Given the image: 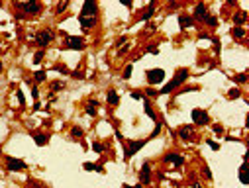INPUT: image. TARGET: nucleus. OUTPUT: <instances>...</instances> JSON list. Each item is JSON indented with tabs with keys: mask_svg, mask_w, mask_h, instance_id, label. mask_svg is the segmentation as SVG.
<instances>
[{
	"mask_svg": "<svg viewBox=\"0 0 249 188\" xmlns=\"http://www.w3.org/2000/svg\"><path fill=\"white\" fill-rule=\"evenodd\" d=\"M186 78H189V70H186V69H181V70H178V73L175 74V78H173V81L169 82V84H165V86L161 88V92H163V94H169V92L173 90V88L181 86V84L185 82Z\"/></svg>",
	"mask_w": 249,
	"mask_h": 188,
	"instance_id": "obj_1",
	"label": "nucleus"
},
{
	"mask_svg": "<svg viewBox=\"0 0 249 188\" xmlns=\"http://www.w3.org/2000/svg\"><path fill=\"white\" fill-rule=\"evenodd\" d=\"M165 81V70L163 69H149L147 70V82L149 84H161Z\"/></svg>",
	"mask_w": 249,
	"mask_h": 188,
	"instance_id": "obj_2",
	"label": "nucleus"
},
{
	"mask_svg": "<svg viewBox=\"0 0 249 188\" xmlns=\"http://www.w3.org/2000/svg\"><path fill=\"white\" fill-rule=\"evenodd\" d=\"M51 39H53V31L51 30H43V31H37L35 34V43L39 47H45Z\"/></svg>",
	"mask_w": 249,
	"mask_h": 188,
	"instance_id": "obj_3",
	"label": "nucleus"
},
{
	"mask_svg": "<svg viewBox=\"0 0 249 188\" xmlns=\"http://www.w3.org/2000/svg\"><path fill=\"white\" fill-rule=\"evenodd\" d=\"M65 47L67 49H73V51H81L84 43L81 37H75V35H67V39H65Z\"/></svg>",
	"mask_w": 249,
	"mask_h": 188,
	"instance_id": "obj_4",
	"label": "nucleus"
},
{
	"mask_svg": "<svg viewBox=\"0 0 249 188\" xmlns=\"http://www.w3.org/2000/svg\"><path fill=\"white\" fill-rule=\"evenodd\" d=\"M27 164L22 159H14V157H6V168L8 171H24Z\"/></svg>",
	"mask_w": 249,
	"mask_h": 188,
	"instance_id": "obj_5",
	"label": "nucleus"
},
{
	"mask_svg": "<svg viewBox=\"0 0 249 188\" xmlns=\"http://www.w3.org/2000/svg\"><path fill=\"white\" fill-rule=\"evenodd\" d=\"M18 8H22L26 14H39L41 10V6H39V2H18L16 4Z\"/></svg>",
	"mask_w": 249,
	"mask_h": 188,
	"instance_id": "obj_6",
	"label": "nucleus"
},
{
	"mask_svg": "<svg viewBox=\"0 0 249 188\" xmlns=\"http://www.w3.org/2000/svg\"><path fill=\"white\" fill-rule=\"evenodd\" d=\"M192 120H194V124L204 125V124H208V121H210V118H208V114H206L204 110H200V108H194V110H192Z\"/></svg>",
	"mask_w": 249,
	"mask_h": 188,
	"instance_id": "obj_7",
	"label": "nucleus"
},
{
	"mask_svg": "<svg viewBox=\"0 0 249 188\" xmlns=\"http://www.w3.org/2000/svg\"><path fill=\"white\" fill-rule=\"evenodd\" d=\"M96 12H98V6H96V2H92V0H86V2L82 4L81 16H92V18H94V16H96Z\"/></svg>",
	"mask_w": 249,
	"mask_h": 188,
	"instance_id": "obj_8",
	"label": "nucleus"
},
{
	"mask_svg": "<svg viewBox=\"0 0 249 188\" xmlns=\"http://www.w3.org/2000/svg\"><path fill=\"white\" fill-rule=\"evenodd\" d=\"M143 145H145L143 139H139V141H130V143H128V149H126V157H131V155H134L135 151H139Z\"/></svg>",
	"mask_w": 249,
	"mask_h": 188,
	"instance_id": "obj_9",
	"label": "nucleus"
},
{
	"mask_svg": "<svg viewBox=\"0 0 249 188\" xmlns=\"http://www.w3.org/2000/svg\"><path fill=\"white\" fill-rule=\"evenodd\" d=\"M165 161L177 164V167H182V164H185V157H182V155H177V153H169V155H165Z\"/></svg>",
	"mask_w": 249,
	"mask_h": 188,
	"instance_id": "obj_10",
	"label": "nucleus"
},
{
	"mask_svg": "<svg viewBox=\"0 0 249 188\" xmlns=\"http://www.w3.org/2000/svg\"><path fill=\"white\" fill-rule=\"evenodd\" d=\"M139 178H141V184H149V182H151V168H149V163H143Z\"/></svg>",
	"mask_w": 249,
	"mask_h": 188,
	"instance_id": "obj_11",
	"label": "nucleus"
},
{
	"mask_svg": "<svg viewBox=\"0 0 249 188\" xmlns=\"http://www.w3.org/2000/svg\"><path fill=\"white\" fill-rule=\"evenodd\" d=\"M79 22H81V26L84 27V30H88V27H92L96 24V18H92V16H79Z\"/></svg>",
	"mask_w": 249,
	"mask_h": 188,
	"instance_id": "obj_12",
	"label": "nucleus"
},
{
	"mask_svg": "<svg viewBox=\"0 0 249 188\" xmlns=\"http://www.w3.org/2000/svg\"><path fill=\"white\" fill-rule=\"evenodd\" d=\"M192 18H196V20H204L206 18V6L202 2H198L196 4V8H194V16Z\"/></svg>",
	"mask_w": 249,
	"mask_h": 188,
	"instance_id": "obj_13",
	"label": "nucleus"
},
{
	"mask_svg": "<svg viewBox=\"0 0 249 188\" xmlns=\"http://www.w3.org/2000/svg\"><path fill=\"white\" fill-rule=\"evenodd\" d=\"M192 16H186V14H182V16H178V26H181V30H185V27H190L192 26Z\"/></svg>",
	"mask_w": 249,
	"mask_h": 188,
	"instance_id": "obj_14",
	"label": "nucleus"
},
{
	"mask_svg": "<svg viewBox=\"0 0 249 188\" xmlns=\"http://www.w3.org/2000/svg\"><path fill=\"white\" fill-rule=\"evenodd\" d=\"M106 100H108V104L116 106V104L120 102V98H118V94H116V90H108V94H106Z\"/></svg>",
	"mask_w": 249,
	"mask_h": 188,
	"instance_id": "obj_15",
	"label": "nucleus"
},
{
	"mask_svg": "<svg viewBox=\"0 0 249 188\" xmlns=\"http://www.w3.org/2000/svg\"><path fill=\"white\" fill-rule=\"evenodd\" d=\"M143 106H145V114H147L149 118H151V120H157V116H155V112H153V108H151V104H149L147 100L143 102Z\"/></svg>",
	"mask_w": 249,
	"mask_h": 188,
	"instance_id": "obj_16",
	"label": "nucleus"
},
{
	"mask_svg": "<svg viewBox=\"0 0 249 188\" xmlns=\"http://www.w3.org/2000/svg\"><path fill=\"white\" fill-rule=\"evenodd\" d=\"M34 139H35V143L39 145V147L47 143V135H43V133H35V135H34Z\"/></svg>",
	"mask_w": 249,
	"mask_h": 188,
	"instance_id": "obj_17",
	"label": "nucleus"
},
{
	"mask_svg": "<svg viewBox=\"0 0 249 188\" xmlns=\"http://www.w3.org/2000/svg\"><path fill=\"white\" fill-rule=\"evenodd\" d=\"M153 12H155V4L151 2V4H149V6H147V10L143 12V20H149V18L153 16Z\"/></svg>",
	"mask_w": 249,
	"mask_h": 188,
	"instance_id": "obj_18",
	"label": "nucleus"
},
{
	"mask_svg": "<svg viewBox=\"0 0 249 188\" xmlns=\"http://www.w3.org/2000/svg\"><path fill=\"white\" fill-rule=\"evenodd\" d=\"M190 133H192L190 125H185V128L181 129V137H182V139H189V137H190Z\"/></svg>",
	"mask_w": 249,
	"mask_h": 188,
	"instance_id": "obj_19",
	"label": "nucleus"
},
{
	"mask_svg": "<svg viewBox=\"0 0 249 188\" xmlns=\"http://www.w3.org/2000/svg\"><path fill=\"white\" fill-rule=\"evenodd\" d=\"M233 22H236V24H239V26H241V24H245V14H243V12L236 14V16H233Z\"/></svg>",
	"mask_w": 249,
	"mask_h": 188,
	"instance_id": "obj_20",
	"label": "nucleus"
},
{
	"mask_svg": "<svg viewBox=\"0 0 249 188\" xmlns=\"http://www.w3.org/2000/svg\"><path fill=\"white\" fill-rule=\"evenodd\" d=\"M204 22H206V24H208V26H210V27H214V26H216V24H218V20H216V18H214V16H210V14H206V18H204Z\"/></svg>",
	"mask_w": 249,
	"mask_h": 188,
	"instance_id": "obj_21",
	"label": "nucleus"
},
{
	"mask_svg": "<svg viewBox=\"0 0 249 188\" xmlns=\"http://www.w3.org/2000/svg\"><path fill=\"white\" fill-rule=\"evenodd\" d=\"M34 78H35V82H43L45 81V70H37L34 74Z\"/></svg>",
	"mask_w": 249,
	"mask_h": 188,
	"instance_id": "obj_22",
	"label": "nucleus"
},
{
	"mask_svg": "<svg viewBox=\"0 0 249 188\" xmlns=\"http://www.w3.org/2000/svg\"><path fill=\"white\" fill-rule=\"evenodd\" d=\"M43 55H45V51H43V49H39V51H37V53L34 55V63H35V65H39V61L43 59Z\"/></svg>",
	"mask_w": 249,
	"mask_h": 188,
	"instance_id": "obj_23",
	"label": "nucleus"
},
{
	"mask_svg": "<svg viewBox=\"0 0 249 188\" xmlns=\"http://www.w3.org/2000/svg\"><path fill=\"white\" fill-rule=\"evenodd\" d=\"M232 34L236 35V37H243V35H245V30H243V27H233Z\"/></svg>",
	"mask_w": 249,
	"mask_h": 188,
	"instance_id": "obj_24",
	"label": "nucleus"
},
{
	"mask_svg": "<svg viewBox=\"0 0 249 188\" xmlns=\"http://www.w3.org/2000/svg\"><path fill=\"white\" fill-rule=\"evenodd\" d=\"M82 133H84V131H82L81 128H73V129H71V135H73V137H82Z\"/></svg>",
	"mask_w": 249,
	"mask_h": 188,
	"instance_id": "obj_25",
	"label": "nucleus"
},
{
	"mask_svg": "<svg viewBox=\"0 0 249 188\" xmlns=\"http://www.w3.org/2000/svg\"><path fill=\"white\" fill-rule=\"evenodd\" d=\"M228 98H232V100H236V98H239V90H237V88H232V90L228 92Z\"/></svg>",
	"mask_w": 249,
	"mask_h": 188,
	"instance_id": "obj_26",
	"label": "nucleus"
},
{
	"mask_svg": "<svg viewBox=\"0 0 249 188\" xmlns=\"http://www.w3.org/2000/svg\"><path fill=\"white\" fill-rule=\"evenodd\" d=\"M84 171H100V167H96L92 163H84Z\"/></svg>",
	"mask_w": 249,
	"mask_h": 188,
	"instance_id": "obj_27",
	"label": "nucleus"
},
{
	"mask_svg": "<svg viewBox=\"0 0 249 188\" xmlns=\"http://www.w3.org/2000/svg\"><path fill=\"white\" fill-rule=\"evenodd\" d=\"M212 131H214L216 135H222V133H224V128H222V125H218V124H216L214 128H212Z\"/></svg>",
	"mask_w": 249,
	"mask_h": 188,
	"instance_id": "obj_28",
	"label": "nucleus"
},
{
	"mask_svg": "<svg viewBox=\"0 0 249 188\" xmlns=\"http://www.w3.org/2000/svg\"><path fill=\"white\" fill-rule=\"evenodd\" d=\"M86 114H88V116H96V106H90V104H88Z\"/></svg>",
	"mask_w": 249,
	"mask_h": 188,
	"instance_id": "obj_29",
	"label": "nucleus"
},
{
	"mask_svg": "<svg viewBox=\"0 0 249 188\" xmlns=\"http://www.w3.org/2000/svg\"><path fill=\"white\" fill-rule=\"evenodd\" d=\"M245 81H247V77H245V74H237V77H236V82H237V84H243Z\"/></svg>",
	"mask_w": 249,
	"mask_h": 188,
	"instance_id": "obj_30",
	"label": "nucleus"
},
{
	"mask_svg": "<svg viewBox=\"0 0 249 188\" xmlns=\"http://www.w3.org/2000/svg\"><path fill=\"white\" fill-rule=\"evenodd\" d=\"M131 69H134L131 65H128V67H126V70H124V78H130V77H131Z\"/></svg>",
	"mask_w": 249,
	"mask_h": 188,
	"instance_id": "obj_31",
	"label": "nucleus"
},
{
	"mask_svg": "<svg viewBox=\"0 0 249 188\" xmlns=\"http://www.w3.org/2000/svg\"><path fill=\"white\" fill-rule=\"evenodd\" d=\"M131 98H134V100H141V98H143V92H137V90L131 92Z\"/></svg>",
	"mask_w": 249,
	"mask_h": 188,
	"instance_id": "obj_32",
	"label": "nucleus"
},
{
	"mask_svg": "<svg viewBox=\"0 0 249 188\" xmlns=\"http://www.w3.org/2000/svg\"><path fill=\"white\" fill-rule=\"evenodd\" d=\"M204 178H206V180H212V172H210L208 167H204Z\"/></svg>",
	"mask_w": 249,
	"mask_h": 188,
	"instance_id": "obj_33",
	"label": "nucleus"
},
{
	"mask_svg": "<svg viewBox=\"0 0 249 188\" xmlns=\"http://www.w3.org/2000/svg\"><path fill=\"white\" fill-rule=\"evenodd\" d=\"M92 149H94L96 153H102V151H104V147H102L100 143H92Z\"/></svg>",
	"mask_w": 249,
	"mask_h": 188,
	"instance_id": "obj_34",
	"label": "nucleus"
},
{
	"mask_svg": "<svg viewBox=\"0 0 249 188\" xmlns=\"http://www.w3.org/2000/svg\"><path fill=\"white\" fill-rule=\"evenodd\" d=\"M67 6H69V2H61L59 6H57V12L61 14V12H63V10H67Z\"/></svg>",
	"mask_w": 249,
	"mask_h": 188,
	"instance_id": "obj_35",
	"label": "nucleus"
},
{
	"mask_svg": "<svg viewBox=\"0 0 249 188\" xmlns=\"http://www.w3.org/2000/svg\"><path fill=\"white\" fill-rule=\"evenodd\" d=\"M16 96H18V102H20V104L24 106V104H26V98H24V94H22L20 90H18V94H16Z\"/></svg>",
	"mask_w": 249,
	"mask_h": 188,
	"instance_id": "obj_36",
	"label": "nucleus"
},
{
	"mask_svg": "<svg viewBox=\"0 0 249 188\" xmlns=\"http://www.w3.org/2000/svg\"><path fill=\"white\" fill-rule=\"evenodd\" d=\"M63 86H65L63 82H53V84H51V88H53V90H59V88H63Z\"/></svg>",
	"mask_w": 249,
	"mask_h": 188,
	"instance_id": "obj_37",
	"label": "nucleus"
},
{
	"mask_svg": "<svg viewBox=\"0 0 249 188\" xmlns=\"http://www.w3.org/2000/svg\"><path fill=\"white\" fill-rule=\"evenodd\" d=\"M208 145H210V149H214V151H218V149H220V145L216 143V141H208Z\"/></svg>",
	"mask_w": 249,
	"mask_h": 188,
	"instance_id": "obj_38",
	"label": "nucleus"
},
{
	"mask_svg": "<svg viewBox=\"0 0 249 188\" xmlns=\"http://www.w3.org/2000/svg\"><path fill=\"white\" fill-rule=\"evenodd\" d=\"M53 69H55V70H61V73H69V70H67V67H63V65H55Z\"/></svg>",
	"mask_w": 249,
	"mask_h": 188,
	"instance_id": "obj_39",
	"label": "nucleus"
},
{
	"mask_svg": "<svg viewBox=\"0 0 249 188\" xmlns=\"http://www.w3.org/2000/svg\"><path fill=\"white\" fill-rule=\"evenodd\" d=\"M159 131H161V124H157V125H155V129H153L151 137H155V135H159Z\"/></svg>",
	"mask_w": 249,
	"mask_h": 188,
	"instance_id": "obj_40",
	"label": "nucleus"
},
{
	"mask_svg": "<svg viewBox=\"0 0 249 188\" xmlns=\"http://www.w3.org/2000/svg\"><path fill=\"white\" fill-rule=\"evenodd\" d=\"M147 51H149V53H155V55L159 53V49H157V47H155V45H149V47H147Z\"/></svg>",
	"mask_w": 249,
	"mask_h": 188,
	"instance_id": "obj_41",
	"label": "nucleus"
},
{
	"mask_svg": "<svg viewBox=\"0 0 249 188\" xmlns=\"http://www.w3.org/2000/svg\"><path fill=\"white\" fill-rule=\"evenodd\" d=\"M122 4H124V6H128V8H131V0H120Z\"/></svg>",
	"mask_w": 249,
	"mask_h": 188,
	"instance_id": "obj_42",
	"label": "nucleus"
},
{
	"mask_svg": "<svg viewBox=\"0 0 249 188\" xmlns=\"http://www.w3.org/2000/svg\"><path fill=\"white\" fill-rule=\"evenodd\" d=\"M147 94H149V96H157V90H153V88H147Z\"/></svg>",
	"mask_w": 249,
	"mask_h": 188,
	"instance_id": "obj_43",
	"label": "nucleus"
},
{
	"mask_svg": "<svg viewBox=\"0 0 249 188\" xmlns=\"http://www.w3.org/2000/svg\"><path fill=\"white\" fill-rule=\"evenodd\" d=\"M37 94H39V92H37V88L34 86V88H31V96H34V98H37Z\"/></svg>",
	"mask_w": 249,
	"mask_h": 188,
	"instance_id": "obj_44",
	"label": "nucleus"
},
{
	"mask_svg": "<svg viewBox=\"0 0 249 188\" xmlns=\"http://www.w3.org/2000/svg\"><path fill=\"white\" fill-rule=\"evenodd\" d=\"M134 188H141V182H139V184H135V186H134Z\"/></svg>",
	"mask_w": 249,
	"mask_h": 188,
	"instance_id": "obj_45",
	"label": "nucleus"
},
{
	"mask_svg": "<svg viewBox=\"0 0 249 188\" xmlns=\"http://www.w3.org/2000/svg\"><path fill=\"white\" fill-rule=\"evenodd\" d=\"M122 188H134V186H128V184H124V186H122Z\"/></svg>",
	"mask_w": 249,
	"mask_h": 188,
	"instance_id": "obj_46",
	"label": "nucleus"
},
{
	"mask_svg": "<svg viewBox=\"0 0 249 188\" xmlns=\"http://www.w3.org/2000/svg\"><path fill=\"white\" fill-rule=\"evenodd\" d=\"M194 188H200V186H198V184H194Z\"/></svg>",
	"mask_w": 249,
	"mask_h": 188,
	"instance_id": "obj_47",
	"label": "nucleus"
}]
</instances>
